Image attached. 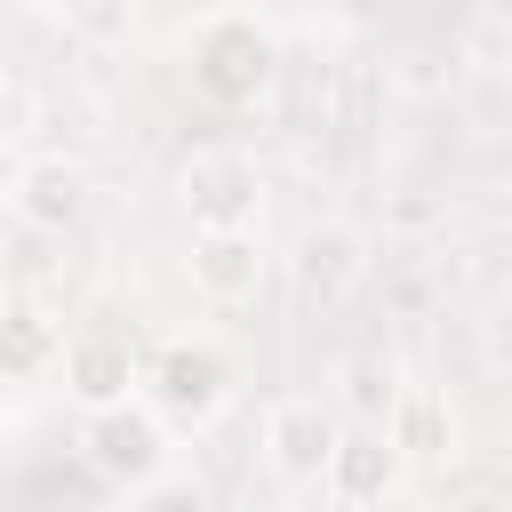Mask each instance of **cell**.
<instances>
[{
    "instance_id": "obj_8",
    "label": "cell",
    "mask_w": 512,
    "mask_h": 512,
    "mask_svg": "<svg viewBox=\"0 0 512 512\" xmlns=\"http://www.w3.org/2000/svg\"><path fill=\"white\" fill-rule=\"evenodd\" d=\"M336 432H344V416L328 400H272V416H264V464L288 488H320Z\"/></svg>"
},
{
    "instance_id": "obj_1",
    "label": "cell",
    "mask_w": 512,
    "mask_h": 512,
    "mask_svg": "<svg viewBox=\"0 0 512 512\" xmlns=\"http://www.w3.org/2000/svg\"><path fill=\"white\" fill-rule=\"evenodd\" d=\"M272 72H280V40H272L256 16L224 8V16H208V24L192 32V88H200L208 104L240 112V104H256V96L272 88Z\"/></svg>"
},
{
    "instance_id": "obj_5",
    "label": "cell",
    "mask_w": 512,
    "mask_h": 512,
    "mask_svg": "<svg viewBox=\"0 0 512 512\" xmlns=\"http://www.w3.org/2000/svg\"><path fill=\"white\" fill-rule=\"evenodd\" d=\"M64 392L80 400V408H112V400H136L144 392V352H136V336L128 328H80L64 352Z\"/></svg>"
},
{
    "instance_id": "obj_15",
    "label": "cell",
    "mask_w": 512,
    "mask_h": 512,
    "mask_svg": "<svg viewBox=\"0 0 512 512\" xmlns=\"http://www.w3.org/2000/svg\"><path fill=\"white\" fill-rule=\"evenodd\" d=\"M56 8H96V0H56Z\"/></svg>"
},
{
    "instance_id": "obj_14",
    "label": "cell",
    "mask_w": 512,
    "mask_h": 512,
    "mask_svg": "<svg viewBox=\"0 0 512 512\" xmlns=\"http://www.w3.org/2000/svg\"><path fill=\"white\" fill-rule=\"evenodd\" d=\"M16 168H24V160H16V152H8V144H0V208H8V200H16Z\"/></svg>"
},
{
    "instance_id": "obj_11",
    "label": "cell",
    "mask_w": 512,
    "mask_h": 512,
    "mask_svg": "<svg viewBox=\"0 0 512 512\" xmlns=\"http://www.w3.org/2000/svg\"><path fill=\"white\" fill-rule=\"evenodd\" d=\"M56 352H64V336H56V320H48L40 304H0V384L48 376Z\"/></svg>"
},
{
    "instance_id": "obj_10",
    "label": "cell",
    "mask_w": 512,
    "mask_h": 512,
    "mask_svg": "<svg viewBox=\"0 0 512 512\" xmlns=\"http://www.w3.org/2000/svg\"><path fill=\"white\" fill-rule=\"evenodd\" d=\"M8 208H16L32 232H64V224H80V208H88V176H80L72 160H24Z\"/></svg>"
},
{
    "instance_id": "obj_9",
    "label": "cell",
    "mask_w": 512,
    "mask_h": 512,
    "mask_svg": "<svg viewBox=\"0 0 512 512\" xmlns=\"http://www.w3.org/2000/svg\"><path fill=\"white\" fill-rule=\"evenodd\" d=\"M400 480H408V456L384 424H344L336 448H328V472H320V488L336 504H384Z\"/></svg>"
},
{
    "instance_id": "obj_16",
    "label": "cell",
    "mask_w": 512,
    "mask_h": 512,
    "mask_svg": "<svg viewBox=\"0 0 512 512\" xmlns=\"http://www.w3.org/2000/svg\"><path fill=\"white\" fill-rule=\"evenodd\" d=\"M0 392H8V384H0Z\"/></svg>"
},
{
    "instance_id": "obj_4",
    "label": "cell",
    "mask_w": 512,
    "mask_h": 512,
    "mask_svg": "<svg viewBox=\"0 0 512 512\" xmlns=\"http://www.w3.org/2000/svg\"><path fill=\"white\" fill-rule=\"evenodd\" d=\"M176 192H184L192 232L200 224H256L264 216V168L248 152H192L184 176H176Z\"/></svg>"
},
{
    "instance_id": "obj_3",
    "label": "cell",
    "mask_w": 512,
    "mask_h": 512,
    "mask_svg": "<svg viewBox=\"0 0 512 512\" xmlns=\"http://www.w3.org/2000/svg\"><path fill=\"white\" fill-rule=\"evenodd\" d=\"M80 456L96 464V480H112L120 496H136L152 472H168V424L152 416V400H112V408H88V432H80Z\"/></svg>"
},
{
    "instance_id": "obj_2",
    "label": "cell",
    "mask_w": 512,
    "mask_h": 512,
    "mask_svg": "<svg viewBox=\"0 0 512 512\" xmlns=\"http://www.w3.org/2000/svg\"><path fill=\"white\" fill-rule=\"evenodd\" d=\"M144 400H152V416H160L168 432H200V424H216L224 400H232V360H224L216 344L176 336V344H160V352L144 360Z\"/></svg>"
},
{
    "instance_id": "obj_7",
    "label": "cell",
    "mask_w": 512,
    "mask_h": 512,
    "mask_svg": "<svg viewBox=\"0 0 512 512\" xmlns=\"http://www.w3.org/2000/svg\"><path fill=\"white\" fill-rule=\"evenodd\" d=\"M288 280H296L304 304L336 312V304H352V288L368 280V240H360L352 224H304L296 248H288Z\"/></svg>"
},
{
    "instance_id": "obj_13",
    "label": "cell",
    "mask_w": 512,
    "mask_h": 512,
    "mask_svg": "<svg viewBox=\"0 0 512 512\" xmlns=\"http://www.w3.org/2000/svg\"><path fill=\"white\" fill-rule=\"evenodd\" d=\"M384 432L400 440V456H448V448H456V416H448V400H440V392H408V384H400Z\"/></svg>"
},
{
    "instance_id": "obj_6",
    "label": "cell",
    "mask_w": 512,
    "mask_h": 512,
    "mask_svg": "<svg viewBox=\"0 0 512 512\" xmlns=\"http://www.w3.org/2000/svg\"><path fill=\"white\" fill-rule=\"evenodd\" d=\"M184 272H192V296H208V304H256L264 296V240H256V224H200Z\"/></svg>"
},
{
    "instance_id": "obj_12",
    "label": "cell",
    "mask_w": 512,
    "mask_h": 512,
    "mask_svg": "<svg viewBox=\"0 0 512 512\" xmlns=\"http://www.w3.org/2000/svg\"><path fill=\"white\" fill-rule=\"evenodd\" d=\"M400 400V360L392 352H352L336 368V416L344 424H384Z\"/></svg>"
}]
</instances>
